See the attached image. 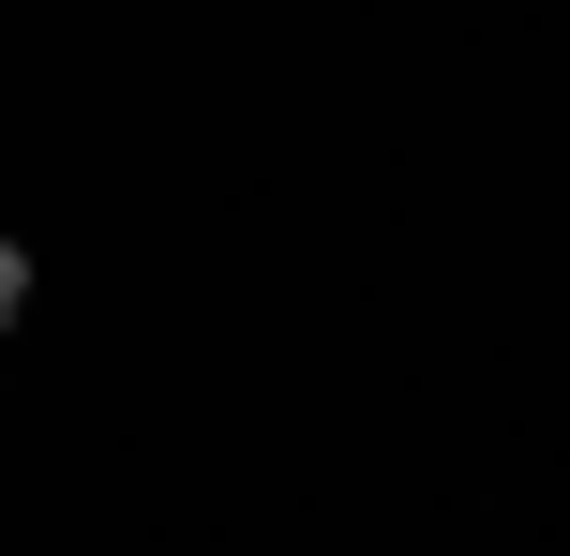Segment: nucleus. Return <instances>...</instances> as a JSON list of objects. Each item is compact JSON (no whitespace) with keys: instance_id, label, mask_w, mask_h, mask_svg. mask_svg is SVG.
Wrapping results in <instances>:
<instances>
[{"instance_id":"1","label":"nucleus","mask_w":570,"mask_h":556,"mask_svg":"<svg viewBox=\"0 0 570 556\" xmlns=\"http://www.w3.org/2000/svg\"><path fill=\"white\" fill-rule=\"evenodd\" d=\"M30 316V241H0V331Z\"/></svg>"}]
</instances>
